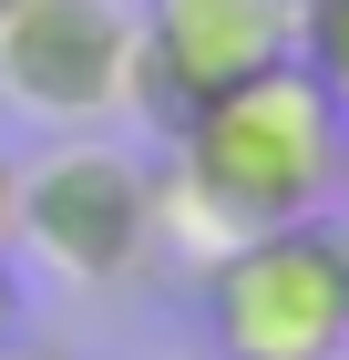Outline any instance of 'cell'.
Listing matches in <instances>:
<instances>
[{"label": "cell", "instance_id": "1", "mask_svg": "<svg viewBox=\"0 0 349 360\" xmlns=\"http://www.w3.org/2000/svg\"><path fill=\"white\" fill-rule=\"evenodd\" d=\"M339 144H349L339 103L298 62H268V72L206 93L175 124V175H154V248L195 237L216 257L226 237L329 217L339 206Z\"/></svg>", "mask_w": 349, "mask_h": 360}, {"label": "cell", "instance_id": "2", "mask_svg": "<svg viewBox=\"0 0 349 360\" xmlns=\"http://www.w3.org/2000/svg\"><path fill=\"white\" fill-rule=\"evenodd\" d=\"M216 360H349V217L226 237L206 257Z\"/></svg>", "mask_w": 349, "mask_h": 360}, {"label": "cell", "instance_id": "3", "mask_svg": "<svg viewBox=\"0 0 349 360\" xmlns=\"http://www.w3.org/2000/svg\"><path fill=\"white\" fill-rule=\"evenodd\" d=\"M52 278L72 288H113L124 268L154 257V165H134L124 144H62L41 165H21V237Z\"/></svg>", "mask_w": 349, "mask_h": 360}, {"label": "cell", "instance_id": "4", "mask_svg": "<svg viewBox=\"0 0 349 360\" xmlns=\"http://www.w3.org/2000/svg\"><path fill=\"white\" fill-rule=\"evenodd\" d=\"M134 113H154L164 134L185 124L206 93L268 72V62H298V0H134Z\"/></svg>", "mask_w": 349, "mask_h": 360}, {"label": "cell", "instance_id": "5", "mask_svg": "<svg viewBox=\"0 0 349 360\" xmlns=\"http://www.w3.org/2000/svg\"><path fill=\"white\" fill-rule=\"evenodd\" d=\"M144 41L124 0H31L0 31V93L41 124H103L134 103Z\"/></svg>", "mask_w": 349, "mask_h": 360}, {"label": "cell", "instance_id": "6", "mask_svg": "<svg viewBox=\"0 0 349 360\" xmlns=\"http://www.w3.org/2000/svg\"><path fill=\"white\" fill-rule=\"evenodd\" d=\"M298 72L339 103L349 124V0H298Z\"/></svg>", "mask_w": 349, "mask_h": 360}, {"label": "cell", "instance_id": "7", "mask_svg": "<svg viewBox=\"0 0 349 360\" xmlns=\"http://www.w3.org/2000/svg\"><path fill=\"white\" fill-rule=\"evenodd\" d=\"M11 237H21V155L0 144V248H11Z\"/></svg>", "mask_w": 349, "mask_h": 360}, {"label": "cell", "instance_id": "8", "mask_svg": "<svg viewBox=\"0 0 349 360\" xmlns=\"http://www.w3.org/2000/svg\"><path fill=\"white\" fill-rule=\"evenodd\" d=\"M21 340V278H11V248H0V350Z\"/></svg>", "mask_w": 349, "mask_h": 360}, {"label": "cell", "instance_id": "9", "mask_svg": "<svg viewBox=\"0 0 349 360\" xmlns=\"http://www.w3.org/2000/svg\"><path fill=\"white\" fill-rule=\"evenodd\" d=\"M0 360H72V350H31V340H11V350H0Z\"/></svg>", "mask_w": 349, "mask_h": 360}, {"label": "cell", "instance_id": "10", "mask_svg": "<svg viewBox=\"0 0 349 360\" xmlns=\"http://www.w3.org/2000/svg\"><path fill=\"white\" fill-rule=\"evenodd\" d=\"M21 11H31V0H0V31H11V21H21Z\"/></svg>", "mask_w": 349, "mask_h": 360}, {"label": "cell", "instance_id": "11", "mask_svg": "<svg viewBox=\"0 0 349 360\" xmlns=\"http://www.w3.org/2000/svg\"><path fill=\"white\" fill-rule=\"evenodd\" d=\"M339 206H349V144H339Z\"/></svg>", "mask_w": 349, "mask_h": 360}]
</instances>
